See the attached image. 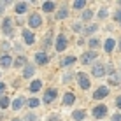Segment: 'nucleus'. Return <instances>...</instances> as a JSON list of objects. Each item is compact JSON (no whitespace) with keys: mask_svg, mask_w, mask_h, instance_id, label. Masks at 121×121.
Segmentation results:
<instances>
[{"mask_svg":"<svg viewBox=\"0 0 121 121\" xmlns=\"http://www.w3.org/2000/svg\"><path fill=\"white\" fill-rule=\"evenodd\" d=\"M40 86H42V82H40V81H33L32 84H30V90H32V91H39Z\"/></svg>","mask_w":121,"mask_h":121,"instance_id":"24","label":"nucleus"},{"mask_svg":"<svg viewBox=\"0 0 121 121\" xmlns=\"http://www.w3.org/2000/svg\"><path fill=\"white\" fill-rule=\"evenodd\" d=\"M90 46H91V48H97V46H98V40H97V39H91V40H90Z\"/></svg>","mask_w":121,"mask_h":121,"instance_id":"33","label":"nucleus"},{"mask_svg":"<svg viewBox=\"0 0 121 121\" xmlns=\"http://www.w3.org/2000/svg\"><path fill=\"white\" fill-rule=\"evenodd\" d=\"M4 7H5V2H4V4H0V12L4 11Z\"/></svg>","mask_w":121,"mask_h":121,"instance_id":"39","label":"nucleus"},{"mask_svg":"<svg viewBox=\"0 0 121 121\" xmlns=\"http://www.w3.org/2000/svg\"><path fill=\"white\" fill-rule=\"evenodd\" d=\"M37 118H35V116H33V114H26V121H35Z\"/></svg>","mask_w":121,"mask_h":121,"instance_id":"34","label":"nucleus"},{"mask_svg":"<svg viewBox=\"0 0 121 121\" xmlns=\"http://www.w3.org/2000/svg\"><path fill=\"white\" fill-rule=\"evenodd\" d=\"M114 19H116V21H121V9L118 12H114Z\"/></svg>","mask_w":121,"mask_h":121,"instance_id":"31","label":"nucleus"},{"mask_svg":"<svg viewBox=\"0 0 121 121\" xmlns=\"http://www.w3.org/2000/svg\"><path fill=\"white\" fill-rule=\"evenodd\" d=\"M105 112H107V107L100 104V105H97V107L93 109V116H95V118H104V116H105Z\"/></svg>","mask_w":121,"mask_h":121,"instance_id":"2","label":"nucleus"},{"mask_svg":"<svg viewBox=\"0 0 121 121\" xmlns=\"http://www.w3.org/2000/svg\"><path fill=\"white\" fill-rule=\"evenodd\" d=\"M82 18H84V21H88V19L91 18V11H86L84 14H82Z\"/></svg>","mask_w":121,"mask_h":121,"instance_id":"30","label":"nucleus"},{"mask_svg":"<svg viewBox=\"0 0 121 121\" xmlns=\"http://www.w3.org/2000/svg\"><path fill=\"white\" fill-rule=\"evenodd\" d=\"M109 95V90L105 88V86H102V88H98L97 91L93 93V98H97V100H100V98H104V97H107Z\"/></svg>","mask_w":121,"mask_h":121,"instance_id":"5","label":"nucleus"},{"mask_svg":"<svg viewBox=\"0 0 121 121\" xmlns=\"http://www.w3.org/2000/svg\"><path fill=\"white\" fill-rule=\"evenodd\" d=\"M26 4H25V2H18V4H16V12H18V14H23V12L25 11H26Z\"/></svg>","mask_w":121,"mask_h":121,"instance_id":"14","label":"nucleus"},{"mask_svg":"<svg viewBox=\"0 0 121 121\" xmlns=\"http://www.w3.org/2000/svg\"><path fill=\"white\" fill-rule=\"evenodd\" d=\"M28 23H30V26L37 28V26H40L42 19H40V16H39V14H32V16H30V19H28Z\"/></svg>","mask_w":121,"mask_h":121,"instance_id":"6","label":"nucleus"},{"mask_svg":"<svg viewBox=\"0 0 121 121\" xmlns=\"http://www.w3.org/2000/svg\"><path fill=\"white\" fill-rule=\"evenodd\" d=\"M119 74L118 72H112V77L109 79V82H111V84H119Z\"/></svg>","mask_w":121,"mask_h":121,"instance_id":"19","label":"nucleus"},{"mask_svg":"<svg viewBox=\"0 0 121 121\" xmlns=\"http://www.w3.org/2000/svg\"><path fill=\"white\" fill-rule=\"evenodd\" d=\"M95 30H97V25H91V26L84 28V33H86V35H90V33H93Z\"/></svg>","mask_w":121,"mask_h":121,"instance_id":"27","label":"nucleus"},{"mask_svg":"<svg viewBox=\"0 0 121 121\" xmlns=\"http://www.w3.org/2000/svg\"><path fill=\"white\" fill-rule=\"evenodd\" d=\"M65 48H67V39H65V35H58V39H56V51H63Z\"/></svg>","mask_w":121,"mask_h":121,"instance_id":"4","label":"nucleus"},{"mask_svg":"<svg viewBox=\"0 0 121 121\" xmlns=\"http://www.w3.org/2000/svg\"><path fill=\"white\" fill-rule=\"evenodd\" d=\"M23 39H25L26 44H33L35 42V35H33L30 30H23Z\"/></svg>","mask_w":121,"mask_h":121,"instance_id":"7","label":"nucleus"},{"mask_svg":"<svg viewBox=\"0 0 121 121\" xmlns=\"http://www.w3.org/2000/svg\"><path fill=\"white\" fill-rule=\"evenodd\" d=\"M11 63H12L11 56H2V58H0V65H2V67H11Z\"/></svg>","mask_w":121,"mask_h":121,"instance_id":"16","label":"nucleus"},{"mask_svg":"<svg viewBox=\"0 0 121 121\" xmlns=\"http://www.w3.org/2000/svg\"><path fill=\"white\" fill-rule=\"evenodd\" d=\"M72 63H76V56H67L61 65H63V67H69V65H72Z\"/></svg>","mask_w":121,"mask_h":121,"instance_id":"18","label":"nucleus"},{"mask_svg":"<svg viewBox=\"0 0 121 121\" xmlns=\"http://www.w3.org/2000/svg\"><path fill=\"white\" fill-rule=\"evenodd\" d=\"M25 63H26V58H25V56H19V58H16V60H14V65L16 67H23Z\"/></svg>","mask_w":121,"mask_h":121,"instance_id":"22","label":"nucleus"},{"mask_svg":"<svg viewBox=\"0 0 121 121\" xmlns=\"http://www.w3.org/2000/svg\"><path fill=\"white\" fill-rule=\"evenodd\" d=\"M42 9H44L46 12H51L53 9H55V4H53V2H44V5H42Z\"/></svg>","mask_w":121,"mask_h":121,"instance_id":"21","label":"nucleus"},{"mask_svg":"<svg viewBox=\"0 0 121 121\" xmlns=\"http://www.w3.org/2000/svg\"><path fill=\"white\" fill-rule=\"evenodd\" d=\"M116 104H118V107L121 109V97H118V100H116Z\"/></svg>","mask_w":121,"mask_h":121,"instance_id":"38","label":"nucleus"},{"mask_svg":"<svg viewBox=\"0 0 121 121\" xmlns=\"http://www.w3.org/2000/svg\"><path fill=\"white\" fill-rule=\"evenodd\" d=\"M28 105H30V107H37V105H39V100H37V98H30V100H28Z\"/></svg>","mask_w":121,"mask_h":121,"instance_id":"28","label":"nucleus"},{"mask_svg":"<svg viewBox=\"0 0 121 121\" xmlns=\"http://www.w3.org/2000/svg\"><path fill=\"white\" fill-rule=\"evenodd\" d=\"M49 42H51V33H48V37H46V40H44V48H48Z\"/></svg>","mask_w":121,"mask_h":121,"instance_id":"29","label":"nucleus"},{"mask_svg":"<svg viewBox=\"0 0 121 121\" xmlns=\"http://www.w3.org/2000/svg\"><path fill=\"white\" fill-rule=\"evenodd\" d=\"M4 91H5V84H4V82H0V93H4Z\"/></svg>","mask_w":121,"mask_h":121,"instance_id":"36","label":"nucleus"},{"mask_svg":"<svg viewBox=\"0 0 121 121\" xmlns=\"http://www.w3.org/2000/svg\"><path fill=\"white\" fill-rule=\"evenodd\" d=\"M112 49H114V39H107L105 40V51L111 53Z\"/></svg>","mask_w":121,"mask_h":121,"instance_id":"17","label":"nucleus"},{"mask_svg":"<svg viewBox=\"0 0 121 121\" xmlns=\"http://www.w3.org/2000/svg\"><path fill=\"white\" fill-rule=\"evenodd\" d=\"M104 74H105V67L104 65H95L93 67V76L95 77H102Z\"/></svg>","mask_w":121,"mask_h":121,"instance_id":"10","label":"nucleus"},{"mask_svg":"<svg viewBox=\"0 0 121 121\" xmlns=\"http://www.w3.org/2000/svg\"><path fill=\"white\" fill-rule=\"evenodd\" d=\"M95 58H97V51H88L84 56H82V63H84V65H88L91 60H95Z\"/></svg>","mask_w":121,"mask_h":121,"instance_id":"9","label":"nucleus"},{"mask_svg":"<svg viewBox=\"0 0 121 121\" xmlns=\"http://www.w3.org/2000/svg\"><path fill=\"white\" fill-rule=\"evenodd\" d=\"M74 100H76L74 93H65V97H63V104H65V105H70V104H74Z\"/></svg>","mask_w":121,"mask_h":121,"instance_id":"13","label":"nucleus"},{"mask_svg":"<svg viewBox=\"0 0 121 121\" xmlns=\"http://www.w3.org/2000/svg\"><path fill=\"white\" fill-rule=\"evenodd\" d=\"M105 16H107V11H105V9L98 11V18H105Z\"/></svg>","mask_w":121,"mask_h":121,"instance_id":"32","label":"nucleus"},{"mask_svg":"<svg viewBox=\"0 0 121 121\" xmlns=\"http://www.w3.org/2000/svg\"><path fill=\"white\" fill-rule=\"evenodd\" d=\"M48 121H60V119H58V116H51V118H49Z\"/></svg>","mask_w":121,"mask_h":121,"instance_id":"37","label":"nucleus"},{"mask_svg":"<svg viewBox=\"0 0 121 121\" xmlns=\"http://www.w3.org/2000/svg\"><path fill=\"white\" fill-rule=\"evenodd\" d=\"M112 121H121V114H116V116H112Z\"/></svg>","mask_w":121,"mask_h":121,"instance_id":"35","label":"nucleus"},{"mask_svg":"<svg viewBox=\"0 0 121 121\" xmlns=\"http://www.w3.org/2000/svg\"><path fill=\"white\" fill-rule=\"evenodd\" d=\"M7 105H9V98H7V97H2V98H0V107H2V109H5Z\"/></svg>","mask_w":121,"mask_h":121,"instance_id":"25","label":"nucleus"},{"mask_svg":"<svg viewBox=\"0 0 121 121\" xmlns=\"http://www.w3.org/2000/svg\"><path fill=\"white\" fill-rule=\"evenodd\" d=\"M23 102H25V100H23L21 97H18V98H16V100H14V102H12V109H14V111H18V109H21V105H23Z\"/></svg>","mask_w":121,"mask_h":121,"instance_id":"15","label":"nucleus"},{"mask_svg":"<svg viewBox=\"0 0 121 121\" xmlns=\"http://www.w3.org/2000/svg\"><path fill=\"white\" fill-rule=\"evenodd\" d=\"M35 60H37V63H39V65H46L49 58H48L46 53H37V55H35Z\"/></svg>","mask_w":121,"mask_h":121,"instance_id":"11","label":"nucleus"},{"mask_svg":"<svg viewBox=\"0 0 121 121\" xmlns=\"http://www.w3.org/2000/svg\"><path fill=\"white\" fill-rule=\"evenodd\" d=\"M33 72H35V69L28 65L26 69H25V72H23V77H30V76H33Z\"/></svg>","mask_w":121,"mask_h":121,"instance_id":"20","label":"nucleus"},{"mask_svg":"<svg viewBox=\"0 0 121 121\" xmlns=\"http://www.w3.org/2000/svg\"><path fill=\"white\" fill-rule=\"evenodd\" d=\"M55 98H56V90H48V91H46V95H44V102L46 104L53 102Z\"/></svg>","mask_w":121,"mask_h":121,"instance_id":"8","label":"nucleus"},{"mask_svg":"<svg viewBox=\"0 0 121 121\" xmlns=\"http://www.w3.org/2000/svg\"><path fill=\"white\" fill-rule=\"evenodd\" d=\"M67 16H69V11L67 9H61V11L56 12V19H63V18H67Z\"/></svg>","mask_w":121,"mask_h":121,"instance_id":"23","label":"nucleus"},{"mask_svg":"<svg viewBox=\"0 0 121 121\" xmlns=\"http://www.w3.org/2000/svg\"><path fill=\"white\" fill-rule=\"evenodd\" d=\"M84 5H86V2H82V0H77V2H74V9H82Z\"/></svg>","mask_w":121,"mask_h":121,"instance_id":"26","label":"nucleus"},{"mask_svg":"<svg viewBox=\"0 0 121 121\" xmlns=\"http://www.w3.org/2000/svg\"><path fill=\"white\" fill-rule=\"evenodd\" d=\"M119 23H121V21H119Z\"/></svg>","mask_w":121,"mask_h":121,"instance_id":"41","label":"nucleus"},{"mask_svg":"<svg viewBox=\"0 0 121 121\" xmlns=\"http://www.w3.org/2000/svg\"><path fill=\"white\" fill-rule=\"evenodd\" d=\"M72 118L76 119V121H82V119L86 118V112L84 111H74L72 112Z\"/></svg>","mask_w":121,"mask_h":121,"instance_id":"12","label":"nucleus"},{"mask_svg":"<svg viewBox=\"0 0 121 121\" xmlns=\"http://www.w3.org/2000/svg\"><path fill=\"white\" fill-rule=\"evenodd\" d=\"M2 30H4V33H5V35H11V33H12V21H11L9 18L4 19V23H2Z\"/></svg>","mask_w":121,"mask_h":121,"instance_id":"3","label":"nucleus"},{"mask_svg":"<svg viewBox=\"0 0 121 121\" xmlns=\"http://www.w3.org/2000/svg\"><path fill=\"white\" fill-rule=\"evenodd\" d=\"M12 121H21V119H12Z\"/></svg>","mask_w":121,"mask_h":121,"instance_id":"40","label":"nucleus"},{"mask_svg":"<svg viewBox=\"0 0 121 121\" xmlns=\"http://www.w3.org/2000/svg\"><path fill=\"white\" fill-rule=\"evenodd\" d=\"M77 79H79V86H81L82 90H88L90 88V79H88V76H86L84 72H79L77 74Z\"/></svg>","mask_w":121,"mask_h":121,"instance_id":"1","label":"nucleus"}]
</instances>
